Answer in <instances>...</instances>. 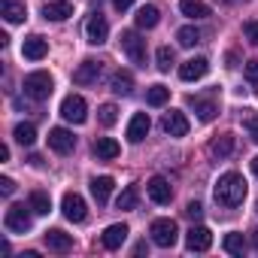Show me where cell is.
<instances>
[{"mask_svg":"<svg viewBox=\"0 0 258 258\" xmlns=\"http://www.w3.org/2000/svg\"><path fill=\"white\" fill-rule=\"evenodd\" d=\"M216 201L222 207H240L246 201V179L240 173H234V170L222 173L219 182H216Z\"/></svg>","mask_w":258,"mask_h":258,"instance_id":"cell-1","label":"cell"},{"mask_svg":"<svg viewBox=\"0 0 258 258\" xmlns=\"http://www.w3.org/2000/svg\"><path fill=\"white\" fill-rule=\"evenodd\" d=\"M22 88H25V94H28L31 100H49V94L55 91V79H52V73H46V70H34V73L25 76Z\"/></svg>","mask_w":258,"mask_h":258,"instance_id":"cell-2","label":"cell"},{"mask_svg":"<svg viewBox=\"0 0 258 258\" xmlns=\"http://www.w3.org/2000/svg\"><path fill=\"white\" fill-rule=\"evenodd\" d=\"M121 52L131 58V64L137 67H146V40H140L137 31H121Z\"/></svg>","mask_w":258,"mask_h":258,"instance_id":"cell-3","label":"cell"},{"mask_svg":"<svg viewBox=\"0 0 258 258\" xmlns=\"http://www.w3.org/2000/svg\"><path fill=\"white\" fill-rule=\"evenodd\" d=\"M4 225H7V231H13V234L31 231V225H34V219H31V204H28V207H25V204H13V207L7 210V216H4Z\"/></svg>","mask_w":258,"mask_h":258,"instance_id":"cell-4","label":"cell"},{"mask_svg":"<svg viewBox=\"0 0 258 258\" xmlns=\"http://www.w3.org/2000/svg\"><path fill=\"white\" fill-rule=\"evenodd\" d=\"M149 234H152V243L161 246V249H170L179 240V228H176L173 219H155L152 228H149Z\"/></svg>","mask_w":258,"mask_h":258,"instance_id":"cell-5","label":"cell"},{"mask_svg":"<svg viewBox=\"0 0 258 258\" xmlns=\"http://www.w3.org/2000/svg\"><path fill=\"white\" fill-rule=\"evenodd\" d=\"M61 115H64L67 121H73V124H82V121L88 118V103H85V97H82V94H67V97L61 100Z\"/></svg>","mask_w":258,"mask_h":258,"instance_id":"cell-6","label":"cell"},{"mask_svg":"<svg viewBox=\"0 0 258 258\" xmlns=\"http://www.w3.org/2000/svg\"><path fill=\"white\" fill-rule=\"evenodd\" d=\"M61 210H64V219H67V222H76V225H79V222L88 219V207H85L82 195H76V191H67V195H64Z\"/></svg>","mask_w":258,"mask_h":258,"instance_id":"cell-7","label":"cell"},{"mask_svg":"<svg viewBox=\"0 0 258 258\" xmlns=\"http://www.w3.org/2000/svg\"><path fill=\"white\" fill-rule=\"evenodd\" d=\"M85 37H88L91 46H103V43H106V37H109V25H106V19H103L100 13L88 16V22H85Z\"/></svg>","mask_w":258,"mask_h":258,"instance_id":"cell-8","label":"cell"},{"mask_svg":"<svg viewBox=\"0 0 258 258\" xmlns=\"http://www.w3.org/2000/svg\"><path fill=\"white\" fill-rule=\"evenodd\" d=\"M161 127H164V134H170V137H185L188 134V118H185V112L170 109V112H164Z\"/></svg>","mask_w":258,"mask_h":258,"instance_id":"cell-9","label":"cell"},{"mask_svg":"<svg viewBox=\"0 0 258 258\" xmlns=\"http://www.w3.org/2000/svg\"><path fill=\"white\" fill-rule=\"evenodd\" d=\"M49 146L58 155H70L76 149V137L67 131V127H52V131H49Z\"/></svg>","mask_w":258,"mask_h":258,"instance_id":"cell-10","label":"cell"},{"mask_svg":"<svg viewBox=\"0 0 258 258\" xmlns=\"http://www.w3.org/2000/svg\"><path fill=\"white\" fill-rule=\"evenodd\" d=\"M207 73H210V61H207V58H188L185 64H179V79H182V82L204 79Z\"/></svg>","mask_w":258,"mask_h":258,"instance_id":"cell-11","label":"cell"},{"mask_svg":"<svg viewBox=\"0 0 258 258\" xmlns=\"http://www.w3.org/2000/svg\"><path fill=\"white\" fill-rule=\"evenodd\" d=\"M185 246H188L191 252H207V249L213 246V234H210V228H207V225H195V228L185 234Z\"/></svg>","mask_w":258,"mask_h":258,"instance_id":"cell-12","label":"cell"},{"mask_svg":"<svg viewBox=\"0 0 258 258\" xmlns=\"http://www.w3.org/2000/svg\"><path fill=\"white\" fill-rule=\"evenodd\" d=\"M70 16H73L70 0H49V4H43V19L46 22H67Z\"/></svg>","mask_w":258,"mask_h":258,"instance_id":"cell-13","label":"cell"},{"mask_svg":"<svg viewBox=\"0 0 258 258\" xmlns=\"http://www.w3.org/2000/svg\"><path fill=\"white\" fill-rule=\"evenodd\" d=\"M146 191H149V198H152L155 204H170V201H173V188H170V182H167L164 176H152V179L146 182Z\"/></svg>","mask_w":258,"mask_h":258,"instance_id":"cell-14","label":"cell"},{"mask_svg":"<svg viewBox=\"0 0 258 258\" xmlns=\"http://www.w3.org/2000/svg\"><path fill=\"white\" fill-rule=\"evenodd\" d=\"M149 127H152L149 115H146V112H134V118L127 121V140H131V143H140V140L149 134Z\"/></svg>","mask_w":258,"mask_h":258,"instance_id":"cell-15","label":"cell"},{"mask_svg":"<svg viewBox=\"0 0 258 258\" xmlns=\"http://www.w3.org/2000/svg\"><path fill=\"white\" fill-rule=\"evenodd\" d=\"M127 234H131V231H127V225H124V222H115V225H109V228L100 234V243H103L106 249H118V246L127 240Z\"/></svg>","mask_w":258,"mask_h":258,"instance_id":"cell-16","label":"cell"},{"mask_svg":"<svg viewBox=\"0 0 258 258\" xmlns=\"http://www.w3.org/2000/svg\"><path fill=\"white\" fill-rule=\"evenodd\" d=\"M0 16H4L10 25H22L28 19V10L22 0H0Z\"/></svg>","mask_w":258,"mask_h":258,"instance_id":"cell-17","label":"cell"},{"mask_svg":"<svg viewBox=\"0 0 258 258\" xmlns=\"http://www.w3.org/2000/svg\"><path fill=\"white\" fill-rule=\"evenodd\" d=\"M22 55H25L28 61H43V58L49 55V43L34 34V37H28V40L22 43Z\"/></svg>","mask_w":258,"mask_h":258,"instance_id":"cell-18","label":"cell"},{"mask_svg":"<svg viewBox=\"0 0 258 258\" xmlns=\"http://www.w3.org/2000/svg\"><path fill=\"white\" fill-rule=\"evenodd\" d=\"M97 76H100V61H82L79 67H76V73H73V82L76 85H94L97 82Z\"/></svg>","mask_w":258,"mask_h":258,"instance_id":"cell-19","label":"cell"},{"mask_svg":"<svg viewBox=\"0 0 258 258\" xmlns=\"http://www.w3.org/2000/svg\"><path fill=\"white\" fill-rule=\"evenodd\" d=\"M43 237H46V246H49L52 252H70V249H73V237L64 234L61 228H49Z\"/></svg>","mask_w":258,"mask_h":258,"instance_id":"cell-20","label":"cell"},{"mask_svg":"<svg viewBox=\"0 0 258 258\" xmlns=\"http://www.w3.org/2000/svg\"><path fill=\"white\" fill-rule=\"evenodd\" d=\"M179 13H182L185 19H195V22H198V19H210L213 10L204 4V0H179Z\"/></svg>","mask_w":258,"mask_h":258,"instance_id":"cell-21","label":"cell"},{"mask_svg":"<svg viewBox=\"0 0 258 258\" xmlns=\"http://www.w3.org/2000/svg\"><path fill=\"white\" fill-rule=\"evenodd\" d=\"M134 22H137V28H143V31H152V28L161 22V13H158V7L146 4V7H140V10H137Z\"/></svg>","mask_w":258,"mask_h":258,"instance_id":"cell-22","label":"cell"},{"mask_svg":"<svg viewBox=\"0 0 258 258\" xmlns=\"http://www.w3.org/2000/svg\"><path fill=\"white\" fill-rule=\"evenodd\" d=\"M118 152H121V146L112 137H97L94 140V155L100 161H112V158H118Z\"/></svg>","mask_w":258,"mask_h":258,"instance_id":"cell-23","label":"cell"},{"mask_svg":"<svg viewBox=\"0 0 258 258\" xmlns=\"http://www.w3.org/2000/svg\"><path fill=\"white\" fill-rule=\"evenodd\" d=\"M112 176H94L91 179V195H94V201H97V207H103L106 201H109V195H112Z\"/></svg>","mask_w":258,"mask_h":258,"instance_id":"cell-24","label":"cell"},{"mask_svg":"<svg viewBox=\"0 0 258 258\" xmlns=\"http://www.w3.org/2000/svg\"><path fill=\"white\" fill-rule=\"evenodd\" d=\"M109 85H112V91H115V94L127 97V94L134 91V76L127 73V70H115V73H112V82H109Z\"/></svg>","mask_w":258,"mask_h":258,"instance_id":"cell-25","label":"cell"},{"mask_svg":"<svg viewBox=\"0 0 258 258\" xmlns=\"http://www.w3.org/2000/svg\"><path fill=\"white\" fill-rule=\"evenodd\" d=\"M188 103L195 106V112H198L201 121H213L216 112H219V106H216L213 100H204V97H188Z\"/></svg>","mask_w":258,"mask_h":258,"instance_id":"cell-26","label":"cell"},{"mask_svg":"<svg viewBox=\"0 0 258 258\" xmlns=\"http://www.w3.org/2000/svg\"><path fill=\"white\" fill-rule=\"evenodd\" d=\"M231 152H234V137L231 134H222V137H216L210 143V155L213 158H228Z\"/></svg>","mask_w":258,"mask_h":258,"instance_id":"cell-27","label":"cell"},{"mask_svg":"<svg viewBox=\"0 0 258 258\" xmlns=\"http://www.w3.org/2000/svg\"><path fill=\"white\" fill-rule=\"evenodd\" d=\"M13 137H16L22 146H34V140H37V127H34L31 121H19V124L13 127Z\"/></svg>","mask_w":258,"mask_h":258,"instance_id":"cell-28","label":"cell"},{"mask_svg":"<svg viewBox=\"0 0 258 258\" xmlns=\"http://www.w3.org/2000/svg\"><path fill=\"white\" fill-rule=\"evenodd\" d=\"M31 210L37 213V216H49L52 213V198L46 195V191H31Z\"/></svg>","mask_w":258,"mask_h":258,"instance_id":"cell-29","label":"cell"},{"mask_svg":"<svg viewBox=\"0 0 258 258\" xmlns=\"http://www.w3.org/2000/svg\"><path fill=\"white\" fill-rule=\"evenodd\" d=\"M222 249H225L228 255H243V249H246V240H243V234H240V231H231V234H225V240H222Z\"/></svg>","mask_w":258,"mask_h":258,"instance_id":"cell-30","label":"cell"},{"mask_svg":"<svg viewBox=\"0 0 258 258\" xmlns=\"http://www.w3.org/2000/svg\"><path fill=\"white\" fill-rule=\"evenodd\" d=\"M146 100H149V106H164L170 100V88L167 85H149L146 88Z\"/></svg>","mask_w":258,"mask_h":258,"instance_id":"cell-31","label":"cell"},{"mask_svg":"<svg viewBox=\"0 0 258 258\" xmlns=\"http://www.w3.org/2000/svg\"><path fill=\"white\" fill-rule=\"evenodd\" d=\"M137 201H140L137 185H127V188L115 198V207H118V210H134V207H137Z\"/></svg>","mask_w":258,"mask_h":258,"instance_id":"cell-32","label":"cell"},{"mask_svg":"<svg viewBox=\"0 0 258 258\" xmlns=\"http://www.w3.org/2000/svg\"><path fill=\"white\" fill-rule=\"evenodd\" d=\"M97 121H100L103 127H112V124L118 121V109H115V103H103V106L97 109Z\"/></svg>","mask_w":258,"mask_h":258,"instance_id":"cell-33","label":"cell"},{"mask_svg":"<svg viewBox=\"0 0 258 258\" xmlns=\"http://www.w3.org/2000/svg\"><path fill=\"white\" fill-rule=\"evenodd\" d=\"M176 40H179V46L191 49V46L201 43V34H198V28H179V31H176Z\"/></svg>","mask_w":258,"mask_h":258,"instance_id":"cell-34","label":"cell"},{"mask_svg":"<svg viewBox=\"0 0 258 258\" xmlns=\"http://www.w3.org/2000/svg\"><path fill=\"white\" fill-rule=\"evenodd\" d=\"M155 58H158V70H161V73H167V70L173 67V49H170V46H161Z\"/></svg>","mask_w":258,"mask_h":258,"instance_id":"cell-35","label":"cell"},{"mask_svg":"<svg viewBox=\"0 0 258 258\" xmlns=\"http://www.w3.org/2000/svg\"><path fill=\"white\" fill-rule=\"evenodd\" d=\"M243 73H246V82H249V88H252V91H258V61H246Z\"/></svg>","mask_w":258,"mask_h":258,"instance_id":"cell-36","label":"cell"},{"mask_svg":"<svg viewBox=\"0 0 258 258\" xmlns=\"http://www.w3.org/2000/svg\"><path fill=\"white\" fill-rule=\"evenodd\" d=\"M243 121H246V127H249V137H252V140L258 143V115H255V112L249 109V115H246Z\"/></svg>","mask_w":258,"mask_h":258,"instance_id":"cell-37","label":"cell"},{"mask_svg":"<svg viewBox=\"0 0 258 258\" xmlns=\"http://www.w3.org/2000/svg\"><path fill=\"white\" fill-rule=\"evenodd\" d=\"M243 34H246V40H249L252 46H258V22H246V25H243Z\"/></svg>","mask_w":258,"mask_h":258,"instance_id":"cell-38","label":"cell"},{"mask_svg":"<svg viewBox=\"0 0 258 258\" xmlns=\"http://www.w3.org/2000/svg\"><path fill=\"white\" fill-rule=\"evenodd\" d=\"M13 191H16V182H13L10 176H0V195H7V198H10Z\"/></svg>","mask_w":258,"mask_h":258,"instance_id":"cell-39","label":"cell"},{"mask_svg":"<svg viewBox=\"0 0 258 258\" xmlns=\"http://www.w3.org/2000/svg\"><path fill=\"white\" fill-rule=\"evenodd\" d=\"M185 216H188V219H201V216H204V207H201L198 201H191V204L185 207Z\"/></svg>","mask_w":258,"mask_h":258,"instance_id":"cell-40","label":"cell"},{"mask_svg":"<svg viewBox=\"0 0 258 258\" xmlns=\"http://www.w3.org/2000/svg\"><path fill=\"white\" fill-rule=\"evenodd\" d=\"M131 4H134V0H112V7H115L118 13H124V10H127V7H131Z\"/></svg>","mask_w":258,"mask_h":258,"instance_id":"cell-41","label":"cell"},{"mask_svg":"<svg viewBox=\"0 0 258 258\" xmlns=\"http://www.w3.org/2000/svg\"><path fill=\"white\" fill-rule=\"evenodd\" d=\"M0 161H10V146H0Z\"/></svg>","mask_w":258,"mask_h":258,"instance_id":"cell-42","label":"cell"},{"mask_svg":"<svg viewBox=\"0 0 258 258\" xmlns=\"http://www.w3.org/2000/svg\"><path fill=\"white\" fill-rule=\"evenodd\" d=\"M249 234H252V237H249V240H252V246H255V249H258V228H252V231H249Z\"/></svg>","mask_w":258,"mask_h":258,"instance_id":"cell-43","label":"cell"},{"mask_svg":"<svg viewBox=\"0 0 258 258\" xmlns=\"http://www.w3.org/2000/svg\"><path fill=\"white\" fill-rule=\"evenodd\" d=\"M252 173H255V176H258V155H255V158H252Z\"/></svg>","mask_w":258,"mask_h":258,"instance_id":"cell-44","label":"cell"},{"mask_svg":"<svg viewBox=\"0 0 258 258\" xmlns=\"http://www.w3.org/2000/svg\"><path fill=\"white\" fill-rule=\"evenodd\" d=\"M255 210H258V204H255Z\"/></svg>","mask_w":258,"mask_h":258,"instance_id":"cell-45","label":"cell"}]
</instances>
